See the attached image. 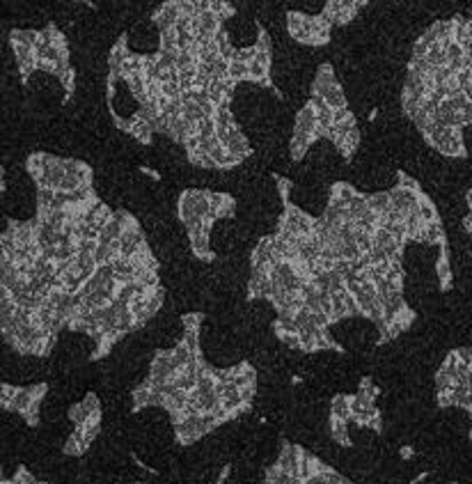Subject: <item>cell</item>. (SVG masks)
<instances>
[{
    "label": "cell",
    "instance_id": "obj_1",
    "mask_svg": "<svg viewBox=\"0 0 472 484\" xmlns=\"http://www.w3.org/2000/svg\"><path fill=\"white\" fill-rule=\"evenodd\" d=\"M222 147L227 150V154H231V157H238V159H250V143H248L245 134L241 131V127H234L227 131V136L222 138Z\"/></svg>",
    "mask_w": 472,
    "mask_h": 484
},
{
    "label": "cell",
    "instance_id": "obj_2",
    "mask_svg": "<svg viewBox=\"0 0 472 484\" xmlns=\"http://www.w3.org/2000/svg\"><path fill=\"white\" fill-rule=\"evenodd\" d=\"M387 191H390L392 209L401 211V214H406V216H408V214H413V211H417L422 193L406 191V188H399V186H394V188H387Z\"/></svg>",
    "mask_w": 472,
    "mask_h": 484
},
{
    "label": "cell",
    "instance_id": "obj_3",
    "mask_svg": "<svg viewBox=\"0 0 472 484\" xmlns=\"http://www.w3.org/2000/svg\"><path fill=\"white\" fill-rule=\"evenodd\" d=\"M335 85H339V78L335 76V69L333 64H319L317 67V73H314V83H312V94L317 97H326L330 90H333Z\"/></svg>",
    "mask_w": 472,
    "mask_h": 484
},
{
    "label": "cell",
    "instance_id": "obj_4",
    "mask_svg": "<svg viewBox=\"0 0 472 484\" xmlns=\"http://www.w3.org/2000/svg\"><path fill=\"white\" fill-rule=\"evenodd\" d=\"M330 418H337V420L351 422L353 418V406H351V395H344L339 392L333 399H330Z\"/></svg>",
    "mask_w": 472,
    "mask_h": 484
},
{
    "label": "cell",
    "instance_id": "obj_5",
    "mask_svg": "<svg viewBox=\"0 0 472 484\" xmlns=\"http://www.w3.org/2000/svg\"><path fill=\"white\" fill-rule=\"evenodd\" d=\"M328 434L337 446L342 448H351L353 441H351V434H349V422L344 420H337V418H330L328 420Z\"/></svg>",
    "mask_w": 472,
    "mask_h": 484
},
{
    "label": "cell",
    "instance_id": "obj_6",
    "mask_svg": "<svg viewBox=\"0 0 472 484\" xmlns=\"http://www.w3.org/2000/svg\"><path fill=\"white\" fill-rule=\"evenodd\" d=\"M10 42L12 44H21V46H30V48H37L41 37H39V30L37 28H12L10 32Z\"/></svg>",
    "mask_w": 472,
    "mask_h": 484
},
{
    "label": "cell",
    "instance_id": "obj_7",
    "mask_svg": "<svg viewBox=\"0 0 472 484\" xmlns=\"http://www.w3.org/2000/svg\"><path fill=\"white\" fill-rule=\"evenodd\" d=\"M367 204L369 209L378 216H385L387 211L392 209V200H390V191H374L367 195Z\"/></svg>",
    "mask_w": 472,
    "mask_h": 484
},
{
    "label": "cell",
    "instance_id": "obj_8",
    "mask_svg": "<svg viewBox=\"0 0 472 484\" xmlns=\"http://www.w3.org/2000/svg\"><path fill=\"white\" fill-rule=\"evenodd\" d=\"M417 216H420L422 220H424L427 225H431V223H436V220H441V216H438L436 204L431 202V198H429V195H422V198H420Z\"/></svg>",
    "mask_w": 472,
    "mask_h": 484
},
{
    "label": "cell",
    "instance_id": "obj_9",
    "mask_svg": "<svg viewBox=\"0 0 472 484\" xmlns=\"http://www.w3.org/2000/svg\"><path fill=\"white\" fill-rule=\"evenodd\" d=\"M326 104L330 106L333 111H342V108H349V101H346V90L342 85H335L330 92L324 97Z\"/></svg>",
    "mask_w": 472,
    "mask_h": 484
},
{
    "label": "cell",
    "instance_id": "obj_10",
    "mask_svg": "<svg viewBox=\"0 0 472 484\" xmlns=\"http://www.w3.org/2000/svg\"><path fill=\"white\" fill-rule=\"evenodd\" d=\"M154 127L152 124H145V122H138L134 120V131H131V138H136L140 145H149L154 141Z\"/></svg>",
    "mask_w": 472,
    "mask_h": 484
},
{
    "label": "cell",
    "instance_id": "obj_11",
    "mask_svg": "<svg viewBox=\"0 0 472 484\" xmlns=\"http://www.w3.org/2000/svg\"><path fill=\"white\" fill-rule=\"evenodd\" d=\"M229 80L231 83H245L250 80V64H243V62H231L229 64Z\"/></svg>",
    "mask_w": 472,
    "mask_h": 484
},
{
    "label": "cell",
    "instance_id": "obj_12",
    "mask_svg": "<svg viewBox=\"0 0 472 484\" xmlns=\"http://www.w3.org/2000/svg\"><path fill=\"white\" fill-rule=\"evenodd\" d=\"M156 62H159V67L163 71H172L177 69V55L179 51H156Z\"/></svg>",
    "mask_w": 472,
    "mask_h": 484
},
{
    "label": "cell",
    "instance_id": "obj_13",
    "mask_svg": "<svg viewBox=\"0 0 472 484\" xmlns=\"http://www.w3.org/2000/svg\"><path fill=\"white\" fill-rule=\"evenodd\" d=\"M179 35L177 30H165L159 35V51H179L177 48Z\"/></svg>",
    "mask_w": 472,
    "mask_h": 484
},
{
    "label": "cell",
    "instance_id": "obj_14",
    "mask_svg": "<svg viewBox=\"0 0 472 484\" xmlns=\"http://www.w3.org/2000/svg\"><path fill=\"white\" fill-rule=\"evenodd\" d=\"M355 243H358L362 255H367V252L374 248V234L362 232V229H355Z\"/></svg>",
    "mask_w": 472,
    "mask_h": 484
},
{
    "label": "cell",
    "instance_id": "obj_15",
    "mask_svg": "<svg viewBox=\"0 0 472 484\" xmlns=\"http://www.w3.org/2000/svg\"><path fill=\"white\" fill-rule=\"evenodd\" d=\"M197 64H200V60H197V55L193 51H179V55H177V71L197 67Z\"/></svg>",
    "mask_w": 472,
    "mask_h": 484
},
{
    "label": "cell",
    "instance_id": "obj_16",
    "mask_svg": "<svg viewBox=\"0 0 472 484\" xmlns=\"http://www.w3.org/2000/svg\"><path fill=\"white\" fill-rule=\"evenodd\" d=\"M399 188H406V191L420 193V182L415 179V175H408V172H399V182H396Z\"/></svg>",
    "mask_w": 472,
    "mask_h": 484
},
{
    "label": "cell",
    "instance_id": "obj_17",
    "mask_svg": "<svg viewBox=\"0 0 472 484\" xmlns=\"http://www.w3.org/2000/svg\"><path fill=\"white\" fill-rule=\"evenodd\" d=\"M445 51H447V60H450V62H457V60H463V57H466V51H463V46L457 44V42L447 44Z\"/></svg>",
    "mask_w": 472,
    "mask_h": 484
},
{
    "label": "cell",
    "instance_id": "obj_18",
    "mask_svg": "<svg viewBox=\"0 0 472 484\" xmlns=\"http://www.w3.org/2000/svg\"><path fill=\"white\" fill-rule=\"evenodd\" d=\"M369 259H371V266H380V264H387V255L383 248H378V245H374V248L369 250Z\"/></svg>",
    "mask_w": 472,
    "mask_h": 484
},
{
    "label": "cell",
    "instance_id": "obj_19",
    "mask_svg": "<svg viewBox=\"0 0 472 484\" xmlns=\"http://www.w3.org/2000/svg\"><path fill=\"white\" fill-rule=\"evenodd\" d=\"M200 138H216V120L209 118V120H204L202 124H200V134H197Z\"/></svg>",
    "mask_w": 472,
    "mask_h": 484
},
{
    "label": "cell",
    "instance_id": "obj_20",
    "mask_svg": "<svg viewBox=\"0 0 472 484\" xmlns=\"http://www.w3.org/2000/svg\"><path fill=\"white\" fill-rule=\"evenodd\" d=\"M399 457L403 459V462H408V459L415 457V448H413V446H401L399 448Z\"/></svg>",
    "mask_w": 472,
    "mask_h": 484
},
{
    "label": "cell",
    "instance_id": "obj_21",
    "mask_svg": "<svg viewBox=\"0 0 472 484\" xmlns=\"http://www.w3.org/2000/svg\"><path fill=\"white\" fill-rule=\"evenodd\" d=\"M466 207H468V211H472V186L466 191Z\"/></svg>",
    "mask_w": 472,
    "mask_h": 484
},
{
    "label": "cell",
    "instance_id": "obj_22",
    "mask_svg": "<svg viewBox=\"0 0 472 484\" xmlns=\"http://www.w3.org/2000/svg\"><path fill=\"white\" fill-rule=\"evenodd\" d=\"M344 484H355V482H353V480H346V478H344Z\"/></svg>",
    "mask_w": 472,
    "mask_h": 484
}]
</instances>
